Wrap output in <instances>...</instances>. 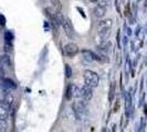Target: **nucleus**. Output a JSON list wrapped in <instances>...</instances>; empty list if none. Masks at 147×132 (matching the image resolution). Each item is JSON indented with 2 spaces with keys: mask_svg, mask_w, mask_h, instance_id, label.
<instances>
[{
  "mask_svg": "<svg viewBox=\"0 0 147 132\" xmlns=\"http://www.w3.org/2000/svg\"><path fill=\"white\" fill-rule=\"evenodd\" d=\"M7 130V122L3 119H0V131H6Z\"/></svg>",
  "mask_w": 147,
  "mask_h": 132,
  "instance_id": "dca6fc26",
  "label": "nucleus"
},
{
  "mask_svg": "<svg viewBox=\"0 0 147 132\" xmlns=\"http://www.w3.org/2000/svg\"><path fill=\"white\" fill-rule=\"evenodd\" d=\"M0 81H1V85H2L3 89H15L16 88L15 81L9 79V78H1Z\"/></svg>",
  "mask_w": 147,
  "mask_h": 132,
  "instance_id": "1a4fd4ad",
  "label": "nucleus"
},
{
  "mask_svg": "<svg viewBox=\"0 0 147 132\" xmlns=\"http://www.w3.org/2000/svg\"><path fill=\"white\" fill-rule=\"evenodd\" d=\"M106 11H107V5L104 1V2H101V3L96 5V7L94 8V15H95L96 18L101 19V18H103L104 15H105Z\"/></svg>",
  "mask_w": 147,
  "mask_h": 132,
  "instance_id": "0eeeda50",
  "label": "nucleus"
},
{
  "mask_svg": "<svg viewBox=\"0 0 147 132\" xmlns=\"http://www.w3.org/2000/svg\"><path fill=\"white\" fill-rule=\"evenodd\" d=\"M5 39L7 40V42L12 41V34H11L10 32H6V33H5Z\"/></svg>",
  "mask_w": 147,
  "mask_h": 132,
  "instance_id": "a211bd4d",
  "label": "nucleus"
},
{
  "mask_svg": "<svg viewBox=\"0 0 147 132\" xmlns=\"http://www.w3.org/2000/svg\"><path fill=\"white\" fill-rule=\"evenodd\" d=\"M3 76V69H2V66L0 65V78Z\"/></svg>",
  "mask_w": 147,
  "mask_h": 132,
  "instance_id": "aec40b11",
  "label": "nucleus"
},
{
  "mask_svg": "<svg viewBox=\"0 0 147 132\" xmlns=\"http://www.w3.org/2000/svg\"><path fill=\"white\" fill-rule=\"evenodd\" d=\"M116 101H117V103H116V105H115V108H114V111H115V112L118 110V100H116Z\"/></svg>",
  "mask_w": 147,
  "mask_h": 132,
  "instance_id": "412c9836",
  "label": "nucleus"
},
{
  "mask_svg": "<svg viewBox=\"0 0 147 132\" xmlns=\"http://www.w3.org/2000/svg\"><path fill=\"white\" fill-rule=\"evenodd\" d=\"M3 90V87H2V85H1V81H0V93Z\"/></svg>",
  "mask_w": 147,
  "mask_h": 132,
  "instance_id": "5701e85b",
  "label": "nucleus"
},
{
  "mask_svg": "<svg viewBox=\"0 0 147 132\" xmlns=\"http://www.w3.org/2000/svg\"><path fill=\"white\" fill-rule=\"evenodd\" d=\"M90 2H92V3H96V2H98L100 0H88Z\"/></svg>",
  "mask_w": 147,
  "mask_h": 132,
  "instance_id": "4be33fe9",
  "label": "nucleus"
},
{
  "mask_svg": "<svg viewBox=\"0 0 147 132\" xmlns=\"http://www.w3.org/2000/svg\"><path fill=\"white\" fill-rule=\"evenodd\" d=\"M50 1H51V5L52 7L54 8V10L58 11V12H61V10H62V3H61V1L60 0H50Z\"/></svg>",
  "mask_w": 147,
  "mask_h": 132,
  "instance_id": "9b49d317",
  "label": "nucleus"
},
{
  "mask_svg": "<svg viewBox=\"0 0 147 132\" xmlns=\"http://www.w3.org/2000/svg\"><path fill=\"white\" fill-rule=\"evenodd\" d=\"M114 93H115V83H112L110 87V95H109V100L112 103L113 98H114Z\"/></svg>",
  "mask_w": 147,
  "mask_h": 132,
  "instance_id": "2eb2a0df",
  "label": "nucleus"
},
{
  "mask_svg": "<svg viewBox=\"0 0 147 132\" xmlns=\"http://www.w3.org/2000/svg\"><path fill=\"white\" fill-rule=\"evenodd\" d=\"M82 54H83V57L86 59L88 62H93L94 61V54L92 53V52H90V51H82Z\"/></svg>",
  "mask_w": 147,
  "mask_h": 132,
  "instance_id": "9d476101",
  "label": "nucleus"
},
{
  "mask_svg": "<svg viewBox=\"0 0 147 132\" xmlns=\"http://www.w3.org/2000/svg\"><path fill=\"white\" fill-rule=\"evenodd\" d=\"M61 25H62V28L64 30V32L67 35V37H70V39H74L75 37V31H74L73 25H72V23H71V21L69 19L64 18L62 23H61Z\"/></svg>",
  "mask_w": 147,
  "mask_h": 132,
  "instance_id": "20e7f679",
  "label": "nucleus"
},
{
  "mask_svg": "<svg viewBox=\"0 0 147 132\" xmlns=\"http://www.w3.org/2000/svg\"><path fill=\"white\" fill-rule=\"evenodd\" d=\"M64 53L67 57H74L79 53V46L75 43H67L64 46Z\"/></svg>",
  "mask_w": 147,
  "mask_h": 132,
  "instance_id": "39448f33",
  "label": "nucleus"
},
{
  "mask_svg": "<svg viewBox=\"0 0 147 132\" xmlns=\"http://www.w3.org/2000/svg\"><path fill=\"white\" fill-rule=\"evenodd\" d=\"M86 101L84 100H78L73 103V109L75 115L79 118H82L83 116H85V112H86Z\"/></svg>",
  "mask_w": 147,
  "mask_h": 132,
  "instance_id": "7ed1b4c3",
  "label": "nucleus"
},
{
  "mask_svg": "<svg viewBox=\"0 0 147 132\" xmlns=\"http://www.w3.org/2000/svg\"><path fill=\"white\" fill-rule=\"evenodd\" d=\"M74 93H75V87L72 86V85H70L69 88L66 89V99H72V97H73Z\"/></svg>",
  "mask_w": 147,
  "mask_h": 132,
  "instance_id": "f8f14e48",
  "label": "nucleus"
},
{
  "mask_svg": "<svg viewBox=\"0 0 147 132\" xmlns=\"http://www.w3.org/2000/svg\"><path fill=\"white\" fill-rule=\"evenodd\" d=\"M5 24H6V19H5V17H3V15H0V25L3 27Z\"/></svg>",
  "mask_w": 147,
  "mask_h": 132,
  "instance_id": "6ab92c4d",
  "label": "nucleus"
},
{
  "mask_svg": "<svg viewBox=\"0 0 147 132\" xmlns=\"http://www.w3.org/2000/svg\"><path fill=\"white\" fill-rule=\"evenodd\" d=\"M83 79H84L85 85L91 88L97 87L98 81H100L98 75H97L95 72L91 71V69H85V71L83 72Z\"/></svg>",
  "mask_w": 147,
  "mask_h": 132,
  "instance_id": "f03ea898",
  "label": "nucleus"
},
{
  "mask_svg": "<svg viewBox=\"0 0 147 132\" xmlns=\"http://www.w3.org/2000/svg\"><path fill=\"white\" fill-rule=\"evenodd\" d=\"M0 64L1 65H5V66H10V59L8 55H2L0 56Z\"/></svg>",
  "mask_w": 147,
  "mask_h": 132,
  "instance_id": "4468645a",
  "label": "nucleus"
},
{
  "mask_svg": "<svg viewBox=\"0 0 147 132\" xmlns=\"http://www.w3.org/2000/svg\"><path fill=\"white\" fill-rule=\"evenodd\" d=\"M3 101L10 107V106H12L13 103H15V98H13V96L11 95V94H8V95L5 96V100Z\"/></svg>",
  "mask_w": 147,
  "mask_h": 132,
  "instance_id": "ddd939ff",
  "label": "nucleus"
},
{
  "mask_svg": "<svg viewBox=\"0 0 147 132\" xmlns=\"http://www.w3.org/2000/svg\"><path fill=\"white\" fill-rule=\"evenodd\" d=\"M65 74H66V77H71V75H72V71H71V67L70 65H65Z\"/></svg>",
  "mask_w": 147,
  "mask_h": 132,
  "instance_id": "f3484780",
  "label": "nucleus"
},
{
  "mask_svg": "<svg viewBox=\"0 0 147 132\" xmlns=\"http://www.w3.org/2000/svg\"><path fill=\"white\" fill-rule=\"evenodd\" d=\"M9 106L5 101H0V119L7 120L9 117Z\"/></svg>",
  "mask_w": 147,
  "mask_h": 132,
  "instance_id": "6e6552de",
  "label": "nucleus"
},
{
  "mask_svg": "<svg viewBox=\"0 0 147 132\" xmlns=\"http://www.w3.org/2000/svg\"><path fill=\"white\" fill-rule=\"evenodd\" d=\"M79 97H81L82 100H84V101H90V100L92 99V97H93L92 88L86 86V85H84V86L80 89V96H79Z\"/></svg>",
  "mask_w": 147,
  "mask_h": 132,
  "instance_id": "423d86ee",
  "label": "nucleus"
},
{
  "mask_svg": "<svg viewBox=\"0 0 147 132\" xmlns=\"http://www.w3.org/2000/svg\"><path fill=\"white\" fill-rule=\"evenodd\" d=\"M113 21L111 19H104L97 23V34H96V44L100 46L106 42L111 33Z\"/></svg>",
  "mask_w": 147,
  "mask_h": 132,
  "instance_id": "f257e3e1",
  "label": "nucleus"
}]
</instances>
